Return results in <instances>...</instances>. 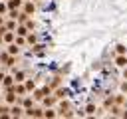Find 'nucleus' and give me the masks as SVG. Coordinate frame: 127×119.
Here are the masks:
<instances>
[{"label": "nucleus", "mask_w": 127, "mask_h": 119, "mask_svg": "<svg viewBox=\"0 0 127 119\" xmlns=\"http://www.w3.org/2000/svg\"><path fill=\"white\" fill-rule=\"evenodd\" d=\"M123 75H125V79H127V69H125V73H123Z\"/></svg>", "instance_id": "20"}, {"label": "nucleus", "mask_w": 127, "mask_h": 119, "mask_svg": "<svg viewBox=\"0 0 127 119\" xmlns=\"http://www.w3.org/2000/svg\"><path fill=\"white\" fill-rule=\"evenodd\" d=\"M2 42H4V40H2V34H0V44H2Z\"/></svg>", "instance_id": "21"}, {"label": "nucleus", "mask_w": 127, "mask_h": 119, "mask_svg": "<svg viewBox=\"0 0 127 119\" xmlns=\"http://www.w3.org/2000/svg\"><path fill=\"white\" fill-rule=\"evenodd\" d=\"M6 10H8V6L4 2H0V14H6Z\"/></svg>", "instance_id": "15"}, {"label": "nucleus", "mask_w": 127, "mask_h": 119, "mask_svg": "<svg viewBox=\"0 0 127 119\" xmlns=\"http://www.w3.org/2000/svg\"><path fill=\"white\" fill-rule=\"evenodd\" d=\"M56 97H64V89H58L56 91Z\"/></svg>", "instance_id": "17"}, {"label": "nucleus", "mask_w": 127, "mask_h": 119, "mask_svg": "<svg viewBox=\"0 0 127 119\" xmlns=\"http://www.w3.org/2000/svg\"><path fill=\"white\" fill-rule=\"evenodd\" d=\"M14 91H16L18 95H24V93H26V87H24V85H14Z\"/></svg>", "instance_id": "11"}, {"label": "nucleus", "mask_w": 127, "mask_h": 119, "mask_svg": "<svg viewBox=\"0 0 127 119\" xmlns=\"http://www.w3.org/2000/svg\"><path fill=\"white\" fill-rule=\"evenodd\" d=\"M32 2H36V0H32Z\"/></svg>", "instance_id": "23"}, {"label": "nucleus", "mask_w": 127, "mask_h": 119, "mask_svg": "<svg viewBox=\"0 0 127 119\" xmlns=\"http://www.w3.org/2000/svg\"><path fill=\"white\" fill-rule=\"evenodd\" d=\"M28 32H30V30H28L26 26H18V30H16L18 36H28Z\"/></svg>", "instance_id": "8"}, {"label": "nucleus", "mask_w": 127, "mask_h": 119, "mask_svg": "<svg viewBox=\"0 0 127 119\" xmlns=\"http://www.w3.org/2000/svg\"><path fill=\"white\" fill-rule=\"evenodd\" d=\"M10 111H12V113H10V115H12V117H20V115H22V111H24V109H22V107H20V105H16V103H12V107H10Z\"/></svg>", "instance_id": "1"}, {"label": "nucleus", "mask_w": 127, "mask_h": 119, "mask_svg": "<svg viewBox=\"0 0 127 119\" xmlns=\"http://www.w3.org/2000/svg\"><path fill=\"white\" fill-rule=\"evenodd\" d=\"M26 40H28V44H36V40H38V38H36V34H28V38H26Z\"/></svg>", "instance_id": "12"}, {"label": "nucleus", "mask_w": 127, "mask_h": 119, "mask_svg": "<svg viewBox=\"0 0 127 119\" xmlns=\"http://www.w3.org/2000/svg\"><path fill=\"white\" fill-rule=\"evenodd\" d=\"M24 12H26L28 16H32V14L36 12V6H34V2H26V4H24Z\"/></svg>", "instance_id": "2"}, {"label": "nucleus", "mask_w": 127, "mask_h": 119, "mask_svg": "<svg viewBox=\"0 0 127 119\" xmlns=\"http://www.w3.org/2000/svg\"><path fill=\"white\" fill-rule=\"evenodd\" d=\"M54 115H56V111H52V109H48V111L44 113V117H54Z\"/></svg>", "instance_id": "16"}, {"label": "nucleus", "mask_w": 127, "mask_h": 119, "mask_svg": "<svg viewBox=\"0 0 127 119\" xmlns=\"http://www.w3.org/2000/svg\"><path fill=\"white\" fill-rule=\"evenodd\" d=\"M14 81H16V83H22V81H24V73H22V71L14 73Z\"/></svg>", "instance_id": "10"}, {"label": "nucleus", "mask_w": 127, "mask_h": 119, "mask_svg": "<svg viewBox=\"0 0 127 119\" xmlns=\"http://www.w3.org/2000/svg\"><path fill=\"white\" fill-rule=\"evenodd\" d=\"M24 87H26V91H34V89H36V83H34V81H32V79H28V81H26V85H24Z\"/></svg>", "instance_id": "9"}, {"label": "nucleus", "mask_w": 127, "mask_h": 119, "mask_svg": "<svg viewBox=\"0 0 127 119\" xmlns=\"http://www.w3.org/2000/svg\"><path fill=\"white\" fill-rule=\"evenodd\" d=\"M2 79H4V73H2V71H0V81H2Z\"/></svg>", "instance_id": "19"}, {"label": "nucleus", "mask_w": 127, "mask_h": 119, "mask_svg": "<svg viewBox=\"0 0 127 119\" xmlns=\"http://www.w3.org/2000/svg\"><path fill=\"white\" fill-rule=\"evenodd\" d=\"M22 105H24L26 109H28V107H32V99H28V97H26V99L22 101Z\"/></svg>", "instance_id": "13"}, {"label": "nucleus", "mask_w": 127, "mask_h": 119, "mask_svg": "<svg viewBox=\"0 0 127 119\" xmlns=\"http://www.w3.org/2000/svg\"><path fill=\"white\" fill-rule=\"evenodd\" d=\"M14 83V75H4V79H2V85L4 87H10Z\"/></svg>", "instance_id": "6"}, {"label": "nucleus", "mask_w": 127, "mask_h": 119, "mask_svg": "<svg viewBox=\"0 0 127 119\" xmlns=\"http://www.w3.org/2000/svg\"><path fill=\"white\" fill-rule=\"evenodd\" d=\"M117 54H127V48L125 46H117Z\"/></svg>", "instance_id": "14"}, {"label": "nucleus", "mask_w": 127, "mask_h": 119, "mask_svg": "<svg viewBox=\"0 0 127 119\" xmlns=\"http://www.w3.org/2000/svg\"><path fill=\"white\" fill-rule=\"evenodd\" d=\"M0 26H4V18H2V14H0Z\"/></svg>", "instance_id": "18"}, {"label": "nucleus", "mask_w": 127, "mask_h": 119, "mask_svg": "<svg viewBox=\"0 0 127 119\" xmlns=\"http://www.w3.org/2000/svg\"><path fill=\"white\" fill-rule=\"evenodd\" d=\"M18 52H20V48H18V44H10V46H8V54H10V56H16Z\"/></svg>", "instance_id": "7"}, {"label": "nucleus", "mask_w": 127, "mask_h": 119, "mask_svg": "<svg viewBox=\"0 0 127 119\" xmlns=\"http://www.w3.org/2000/svg\"><path fill=\"white\" fill-rule=\"evenodd\" d=\"M2 40L8 42V44H12V40H14V32H12V30H6V32L2 34Z\"/></svg>", "instance_id": "4"}, {"label": "nucleus", "mask_w": 127, "mask_h": 119, "mask_svg": "<svg viewBox=\"0 0 127 119\" xmlns=\"http://www.w3.org/2000/svg\"><path fill=\"white\" fill-rule=\"evenodd\" d=\"M115 63H117L119 67H125V65H127V58H125V54H119V58L115 60Z\"/></svg>", "instance_id": "5"}, {"label": "nucleus", "mask_w": 127, "mask_h": 119, "mask_svg": "<svg viewBox=\"0 0 127 119\" xmlns=\"http://www.w3.org/2000/svg\"><path fill=\"white\" fill-rule=\"evenodd\" d=\"M6 6H8V10H16V8L22 6V0H8Z\"/></svg>", "instance_id": "3"}, {"label": "nucleus", "mask_w": 127, "mask_h": 119, "mask_svg": "<svg viewBox=\"0 0 127 119\" xmlns=\"http://www.w3.org/2000/svg\"><path fill=\"white\" fill-rule=\"evenodd\" d=\"M123 117H127V111H125V113H123Z\"/></svg>", "instance_id": "22"}]
</instances>
